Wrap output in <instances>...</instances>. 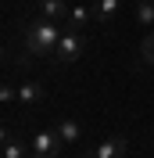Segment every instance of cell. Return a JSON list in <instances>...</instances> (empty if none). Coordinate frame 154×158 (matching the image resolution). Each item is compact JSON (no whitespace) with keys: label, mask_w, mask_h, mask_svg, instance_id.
<instances>
[{"label":"cell","mask_w":154,"mask_h":158,"mask_svg":"<svg viewBox=\"0 0 154 158\" xmlns=\"http://www.w3.org/2000/svg\"><path fill=\"white\" fill-rule=\"evenodd\" d=\"M90 22H93V7H72L68 11V18H65V29H86Z\"/></svg>","instance_id":"9"},{"label":"cell","mask_w":154,"mask_h":158,"mask_svg":"<svg viewBox=\"0 0 154 158\" xmlns=\"http://www.w3.org/2000/svg\"><path fill=\"white\" fill-rule=\"evenodd\" d=\"M4 158H25V144H18L11 133H4Z\"/></svg>","instance_id":"11"},{"label":"cell","mask_w":154,"mask_h":158,"mask_svg":"<svg viewBox=\"0 0 154 158\" xmlns=\"http://www.w3.org/2000/svg\"><path fill=\"white\" fill-rule=\"evenodd\" d=\"M90 7H93V22H111L122 7V0H93Z\"/></svg>","instance_id":"8"},{"label":"cell","mask_w":154,"mask_h":158,"mask_svg":"<svg viewBox=\"0 0 154 158\" xmlns=\"http://www.w3.org/2000/svg\"><path fill=\"white\" fill-rule=\"evenodd\" d=\"M61 32H65V29H61L58 22L36 18V22H29V25L22 29V40H25V50H29V54H54Z\"/></svg>","instance_id":"1"},{"label":"cell","mask_w":154,"mask_h":158,"mask_svg":"<svg viewBox=\"0 0 154 158\" xmlns=\"http://www.w3.org/2000/svg\"><path fill=\"white\" fill-rule=\"evenodd\" d=\"M61 151H65V140L58 129H39L32 137V158H58Z\"/></svg>","instance_id":"3"},{"label":"cell","mask_w":154,"mask_h":158,"mask_svg":"<svg viewBox=\"0 0 154 158\" xmlns=\"http://www.w3.org/2000/svg\"><path fill=\"white\" fill-rule=\"evenodd\" d=\"M136 22L147 29L154 25V0H136Z\"/></svg>","instance_id":"10"},{"label":"cell","mask_w":154,"mask_h":158,"mask_svg":"<svg viewBox=\"0 0 154 158\" xmlns=\"http://www.w3.org/2000/svg\"><path fill=\"white\" fill-rule=\"evenodd\" d=\"M83 50H86V36L79 29H65L58 47H54V58H58V65H72V61H79Z\"/></svg>","instance_id":"2"},{"label":"cell","mask_w":154,"mask_h":158,"mask_svg":"<svg viewBox=\"0 0 154 158\" xmlns=\"http://www.w3.org/2000/svg\"><path fill=\"white\" fill-rule=\"evenodd\" d=\"M83 158H97V151H90V155H83Z\"/></svg>","instance_id":"13"},{"label":"cell","mask_w":154,"mask_h":158,"mask_svg":"<svg viewBox=\"0 0 154 158\" xmlns=\"http://www.w3.org/2000/svg\"><path fill=\"white\" fill-rule=\"evenodd\" d=\"M54 129L61 133V140H65V148L79 144V137H83V129H79V122H75V118H58V122H54Z\"/></svg>","instance_id":"7"},{"label":"cell","mask_w":154,"mask_h":158,"mask_svg":"<svg viewBox=\"0 0 154 158\" xmlns=\"http://www.w3.org/2000/svg\"><path fill=\"white\" fill-rule=\"evenodd\" d=\"M125 151H129L125 137H107V140L97 144V158H125Z\"/></svg>","instance_id":"5"},{"label":"cell","mask_w":154,"mask_h":158,"mask_svg":"<svg viewBox=\"0 0 154 158\" xmlns=\"http://www.w3.org/2000/svg\"><path fill=\"white\" fill-rule=\"evenodd\" d=\"M18 101L22 104H43V101H47V86L36 83V79H29V83L18 86Z\"/></svg>","instance_id":"6"},{"label":"cell","mask_w":154,"mask_h":158,"mask_svg":"<svg viewBox=\"0 0 154 158\" xmlns=\"http://www.w3.org/2000/svg\"><path fill=\"white\" fill-rule=\"evenodd\" d=\"M68 0H39V18H47V22H65L68 18Z\"/></svg>","instance_id":"4"},{"label":"cell","mask_w":154,"mask_h":158,"mask_svg":"<svg viewBox=\"0 0 154 158\" xmlns=\"http://www.w3.org/2000/svg\"><path fill=\"white\" fill-rule=\"evenodd\" d=\"M140 58H144V65H151L154 69V29L144 36V43H140Z\"/></svg>","instance_id":"12"}]
</instances>
